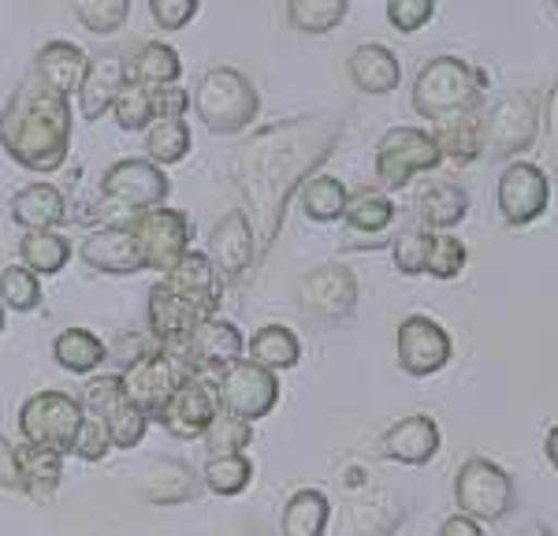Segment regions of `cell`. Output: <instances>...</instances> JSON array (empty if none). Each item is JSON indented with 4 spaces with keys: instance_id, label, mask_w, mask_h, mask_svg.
<instances>
[{
    "instance_id": "39",
    "label": "cell",
    "mask_w": 558,
    "mask_h": 536,
    "mask_svg": "<svg viewBox=\"0 0 558 536\" xmlns=\"http://www.w3.org/2000/svg\"><path fill=\"white\" fill-rule=\"evenodd\" d=\"M194 134L186 120H157L146 127V160H153L157 168H172L183 165L191 157Z\"/></svg>"
},
{
    "instance_id": "7",
    "label": "cell",
    "mask_w": 558,
    "mask_h": 536,
    "mask_svg": "<svg viewBox=\"0 0 558 536\" xmlns=\"http://www.w3.org/2000/svg\"><path fill=\"white\" fill-rule=\"evenodd\" d=\"M168 194H172V179H168L165 168H157L146 157L116 160L112 168H105L101 186H97L101 212H128V220L165 205Z\"/></svg>"
},
{
    "instance_id": "55",
    "label": "cell",
    "mask_w": 558,
    "mask_h": 536,
    "mask_svg": "<svg viewBox=\"0 0 558 536\" xmlns=\"http://www.w3.org/2000/svg\"><path fill=\"white\" fill-rule=\"evenodd\" d=\"M0 488L20 491V470H15V447L0 436Z\"/></svg>"
},
{
    "instance_id": "26",
    "label": "cell",
    "mask_w": 558,
    "mask_h": 536,
    "mask_svg": "<svg viewBox=\"0 0 558 536\" xmlns=\"http://www.w3.org/2000/svg\"><path fill=\"white\" fill-rule=\"evenodd\" d=\"M347 71H350V83L354 89H362L368 97H387L395 94L402 83V64L387 45L380 41H365L350 52L347 60Z\"/></svg>"
},
{
    "instance_id": "18",
    "label": "cell",
    "mask_w": 558,
    "mask_h": 536,
    "mask_svg": "<svg viewBox=\"0 0 558 536\" xmlns=\"http://www.w3.org/2000/svg\"><path fill=\"white\" fill-rule=\"evenodd\" d=\"M220 317V313L205 309L202 302L186 299L175 288H168L165 280H157L149 288V302H146V325H149V339L157 346H168V351H179L186 343V336L194 332L202 320Z\"/></svg>"
},
{
    "instance_id": "42",
    "label": "cell",
    "mask_w": 558,
    "mask_h": 536,
    "mask_svg": "<svg viewBox=\"0 0 558 536\" xmlns=\"http://www.w3.org/2000/svg\"><path fill=\"white\" fill-rule=\"evenodd\" d=\"M481 109L462 115V120H451V123H439L436 131V146L444 160H451V165H473V160H481Z\"/></svg>"
},
{
    "instance_id": "35",
    "label": "cell",
    "mask_w": 558,
    "mask_h": 536,
    "mask_svg": "<svg viewBox=\"0 0 558 536\" xmlns=\"http://www.w3.org/2000/svg\"><path fill=\"white\" fill-rule=\"evenodd\" d=\"M15 470H20V491H26L31 499H49L64 480V459L38 451L31 443L15 447Z\"/></svg>"
},
{
    "instance_id": "11",
    "label": "cell",
    "mask_w": 558,
    "mask_h": 536,
    "mask_svg": "<svg viewBox=\"0 0 558 536\" xmlns=\"http://www.w3.org/2000/svg\"><path fill=\"white\" fill-rule=\"evenodd\" d=\"M183 380H191V369H186L183 354L168 351V346H153L149 354L123 365V373H120L123 395H128L149 422L157 417V410L175 395V388Z\"/></svg>"
},
{
    "instance_id": "21",
    "label": "cell",
    "mask_w": 558,
    "mask_h": 536,
    "mask_svg": "<svg viewBox=\"0 0 558 536\" xmlns=\"http://www.w3.org/2000/svg\"><path fill=\"white\" fill-rule=\"evenodd\" d=\"M78 257H83L86 268L105 276H138L146 272L138 257V246H134L128 223H101L83 239L78 246Z\"/></svg>"
},
{
    "instance_id": "56",
    "label": "cell",
    "mask_w": 558,
    "mask_h": 536,
    "mask_svg": "<svg viewBox=\"0 0 558 536\" xmlns=\"http://www.w3.org/2000/svg\"><path fill=\"white\" fill-rule=\"evenodd\" d=\"M544 454H547V462L558 470V425L547 428V436H544Z\"/></svg>"
},
{
    "instance_id": "28",
    "label": "cell",
    "mask_w": 558,
    "mask_h": 536,
    "mask_svg": "<svg viewBox=\"0 0 558 536\" xmlns=\"http://www.w3.org/2000/svg\"><path fill=\"white\" fill-rule=\"evenodd\" d=\"M395 212H399V209H395V202L387 198L384 191H376V186H362V191L350 194L347 212H343L347 239H365L368 246H376V243H380V235L391 231Z\"/></svg>"
},
{
    "instance_id": "43",
    "label": "cell",
    "mask_w": 558,
    "mask_h": 536,
    "mask_svg": "<svg viewBox=\"0 0 558 536\" xmlns=\"http://www.w3.org/2000/svg\"><path fill=\"white\" fill-rule=\"evenodd\" d=\"M71 12L83 23V31L97 38H112L131 20V0H71Z\"/></svg>"
},
{
    "instance_id": "9",
    "label": "cell",
    "mask_w": 558,
    "mask_h": 536,
    "mask_svg": "<svg viewBox=\"0 0 558 536\" xmlns=\"http://www.w3.org/2000/svg\"><path fill=\"white\" fill-rule=\"evenodd\" d=\"M123 223H128L134 246H138L142 268H149L157 276H168L194 249V220L179 209H168V205L146 209Z\"/></svg>"
},
{
    "instance_id": "52",
    "label": "cell",
    "mask_w": 558,
    "mask_h": 536,
    "mask_svg": "<svg viewBox=\"0 0 558 536\" xmlns=\"http://www.w3.org/2000/svg\"><path fill=\"white\" fill-rule=\"evenodd\" d=\"M153 109H157V120H186V109H191V94L183 86H160L153 89Z\"/></svg>"
},
{
    "instance_id": "59",
    "label": "cell",
    "mask_w": 558,
    "mask_h": 536,
    "mask_svg": "<svg viewBox=\"0 0 558 536\" xmlns=\"http://www.w3.org/2000/svg\"><path fill=\"white\" fill-rule=\"evenodd\" d=\"M551 4H555V8H558V0H551Z\"/></svg>"
},
{
    "instance_id": "20",
    "label": "cell",
    "mask_w": 558,
    "mask_h": 536,
    "mask_svg": "<svg viewBox=\"0 0 558 536\" xmlns=\"http://www.w3.org/2000/svg\"><path fill=\"white\" fill-rule=\"evenodd\" d=\"M205 257L213 261L216 276H220L223 283H239L242 276H246L250 268L260 261L254 223L246 220V212H242V209H228L220 220L213 223L209 249H205Z\"/></svg>"
},
{
    "instance_id": "29",
    "label": "cell",
    "mask_w": 558,
    "mask_h": 536,
    "mask_svg": "<svg viewBox=\"0 0 558 536\" xmlns=\"http://www.w3.org/2000/svg\"><path fill=\"white\" fill-rule=\"evenodd\" d=\"M202 491V477L183 459H157L142 480V499L153 507H179L191 503Z\"/></svg>"
},
{
    "instance_id": "40",
    "label": "cell",
    "mask_w": 558,
    "mask_h": 536,
    "mask_svg": "<svg viewBox=\"0 0 558 536\" xmlns=\"http://www.w3.org/2000/svg\"><path fill=\"white\" fill-rule=\"evenodd\" d=\"M202 485L213 496L235 499L254 485V459L250 454H209L202 470Z\"/></svg>"
},
{
    "instance_id": "47",
    "label": "cell",
    "mask_w": 558,
    "mask_h": 536,
    "mask_svg": "<svg viewBox=\"0 0 558 536\" xmlns=\"http://www.w3.org/2000/svg\"><path fill=\"white\" fill-rule=\"evenodd\" d=\"M112 120L120 131H146L149 123H157V109H153V89L138 86L128 78V86L120 89V97L112 101Z\"/></svg>"
},
{
    "instance_id": "15",
    "label": "cell",
    "mask_w": 558,
    "mask_h": 536,
    "mask_svg": "<svg viewBox=\"0 0 558 536\" xmlns=\"http://www.w3.org/2000/svg\"><path fill=\"white\" fill-rule=\"evenodd\" d=\"M395 357H399V369L407 377H436L451 365L454 339L439 320L413 313L395 328Z\"/></svg>"
},
{
    "instance_id": "53",
    "label": "cell",
    "mask_w": 558,
    "mask_h": 536,
    "mask_svg": "<svg viewBox=\"0 0 558 536\" xmlns=\"http://www.w3.org/2000/svg\"><path fill=\"white\" fill-rule=\"evenodd\" d=\"M544 157L551 165V172H558V75L551 89H547V105H544Z\"/></svg>"
},
{
    "instance_id": "25",
    "label": "cell",
    "mask_w": 558,
    "mask_h": 536,
    "mask_svg": "<svg viewBox=\"0 0 558 536\" xmlns=\"http://www.w3.org/2000/svg\"><path fill=\"white\" fill-rule=\"evenodd\" d=\"M8 209H12V220L23 231H60L71 220L64 191L52 183H26L23 191L12 194Z\"/></svg>"
},
{
    "instance_id": "58",
    "label": "cell",
    "mask_w": 558,
    "mask_h": 536,
    "mask_svg": "<svg viewBox=\"0 0 558 536\" xmlns=\"http://www.w3.org/2000/svg\"><path fill=\"white\" fill-rule=\"evenodd\" d=\"M0 332H4V306H0Z\"/></svg>"
},
{
    "instance_id": "16",
    "label": "cell",
    "mask_w": 558,
    "mask_h": 536,
    "mask_svg": "<svg viewBox=\"0 0 558 536\" xmlns=\"http://www.w3.org/2000/svg\"><path fill=\"white\" fill-rule=\"evenodd\" d=\"M216 395H220L223 410H231L235 417L254 425L279 406V377L242 357V362L216 377Z\"/></svg>"
},
{
    "instance_id": "8",
    "label": "cell",
    "mask_w": 558,
    "mask_h": 536,
    "mask_svg": "<svg viewBox=\"0 0 558 536\" xmlns=\"http://www.w3.org/2000/svg\"><path fill=\"white\" fill-rule=\"evenodd\" d=\"M454 507L458 514H470L481 525L502 522L518 507V485L499 462L470 454L454 477Z\"/></svg>"
},
{
    "instance_id": "51",
    "label": "cell",
    "mask_w": 558,
    "mask_h": 536,
    "mask_svg": "<svg viewBox=\"0 0 558 536\" xmlns=\"http://www.w3.org/2000/svg\"><path fill=\"white\" fill-rule=\"evenodd\" d=\"M108 451H112V443H108V436H105V425L97 422V417L86 414L83 428H78L75 451H71V454H78L83 462H101Z\"/></svg>"
},
{
    "instance_id": "13",
    "label": "cell",
    "mask_w": 558,
    "mask_h": 536,
    "mask_svg": "<svg viewBox=\"0 0 558 536\" xmlns=\"http://www.w3.org/2000/svg\"><path fill=\"white\" fill-rule=\"evenodd\" d=\"M83 410L105 425V436H108V443H112V451H134L149 433V417L123 395L120 377L86 380Z\"/></svg>"
},
{
    "instance_id": "31",
    "label": "cell",
    "mask_w": 558,
    "mask_h": 536,
    "mask_svg": "<svg viewBox=\"0 0 558 536\" xmlns=\"http://www.w3.org/2000/svg\"><path fill=\"white\" fill-rule=\"evenodd\" d=\"M417 223L428 231H454L458 223L470 217V194L462 191L458 183H428L425 191L417 194Z\"/></svg>"
},
{
    "instance_id": "23",
    "label": "cell",
    "mask_w": 558,
    "mask_h": 536,
    "mask_svg": "<svg viewBox=\"0 0 558 536\" xmlns=\"http://www.w3.org/2000/svg\"><path fill=\"white\" fill-rule=\"evenodd\" d=\"M128 60L120 52H101V57H89L86 75L78 83V115L83 120H101L112 109V101L120 97V89L128 86Z\"/></svg>"
},
{
    "instance_id": "57",
    "label": "cell",
    "mask_w": 558,
    "mask_h": 536,
    "mask_svg": "<svg viewBox=\"0 0 558 536\" xmlns=\"http://www.w3.org/2000/svg\"><path fill=\"white\" fill-rule=\"evenodd\" d=\"M514 536H555V529L547 522H525L521 529H514Z\"/></svg>"
},
{
    "instance_id": "46",
    "label": "cell",
    "mask_w": 558,
    "mask_h": 536,
    "mask_svg": "<svg viewBox=\"0 0 558 536\" xmlns=\"http://www.w3.org/2000/svg\"><path fill=\"white\" fill-rule=\"evenodd\" d=\"M41 276H34L26 265H8L0 272V306L12 313H34L41 306Z\"/></svg>"
},
{
    "instance_id": "22",
    "label": "cell",
    "mask_w": 558,
    "mask_h": 536,
    "mask_svg": "<svg viewBox=\"0 0 558 536\" xmlns=\"http://www.w3.org/2000/svg\"><path fill=\"white\" fill-rule=\"evenodd\" d=\"M439 443H444V436H439L436 417L410 414L380 436V454L399 466H428L439 454Z\"/></svg>"
},
{
    "instance_id": "24",
    "label": "cell",
    "mask_w": 558,
    "mask_h": 536,
    "mask_svg": "<svg viewBox=\"0 0 558 536\" xmlns=\"http://www.w3.org/2000/svg\"><path fill=\"white\" fill-rule=\"evenodd\" d=\"M407 503H402V496H395V491H368V496L354 499V503L347 507L343 514V525H339V536H391L399 529L402 522H407Z\"/></svg>"
},
{
    "instance_id": "45",
    "label": "cell",
    "mask_w": 558,
    "mask_h": 536,
    "mask_svg": "<svg viewBox=\"0 0 558 536\" xmlns=\"http://www.w3.org/2000/svg\"><path fill=\"white\" fill-rule=\"evenodd\" d=\"M202 443L209 447V454H246V447L254 443V425L220 406L209 428H205Z\"/></svg>"
},
{
    "instance_id": "33",
    "label": "cell",
    "mask_w": 558,
    "mask_h": 536,
    "mask_svg": "<svg viewBox=\"0 0 558 536\" xmlns=\"http://www.w3.org/2000/svg\"><path fill=\"white\" fill-rule=\"evenodd\" d=\"M246 362L260 365L268 373H283V369H294L302 362V339L294 336V328L287 325H260L246 343Z\"/></svg>"
},
{
    "instance_id": "34",
    "label": "cell",
    "mask_w": 558,
    "mask_h": 536,
    "mask_svg": "<svg viewBox=\"0 0 558 536\" xmlns=\"http://www.w3.org/2000/svg\"><path fill=\"white\" fill-rule=\"evenodd\" d=\"M331 522V499L320 488H299L283 503L279 533L283 536H324Z\"/></svg>"
},
{
    "instance_id": "44",
    "label": "cell",
    "mask_w": 558,
    "mask_h": 536,
    "mask_svg": "<svg viewBox=\"0 0 558 536\" xmlns=\"http://www.w3.org/2000/svg\"><path fill=\"white\" fill-rule=\"evenodd\" d=\"M432 235H436V231L421 228V223H407L402 231H395V239L387 243V249H391V261L402 276H425Z\"/></svg>"
},
{
    "instance_id": "2",
    "label": "cell",
    "mask_w": 558,
    "mask_h": 536,
    "mask_svg": "<svg viewBox=\"0 0 558 536\" xmlns=\"http://www.w3.org/2000/svg\"><path fill=\"white\" fill-rule=\"evenodd\" d=\"M71 138H75L71 97L45 86L31 71L0 109V149L26 172L52 175L68 165Z\"/></svg>"
},
{
    "instance_id": "12",
    "label": "cell",
    "mask_w": 558,
    "mask_h": 536,
    "mask_svg": "<svg viewBox=\"0 0 558 536\" xmlns=\"http://www.w3.org/2000/svg\"><path fill=\"white\" fill-rule=\"evenodd\" d=\"M294 299H299V313L305 320H313V325H339V320H347L357 309L362 288H357V276L347 265L328 261L302 276Z\"/></svg>"
},
{
    "instance_id": "14",
    "label": "cell",
    "mask_w": 558,
    "mask_h": 536,
    "mask_svg": "<svg viewBox=\"0 0 558 536\" xmlns=\"http://www.w3.org/2000/svg\"><path fill=\"white\" fill-rule=\"evenodd\" d=\"M495 205L510 228H529L551 205V179L533 160H510L495 183Z\"/></svg>"
},
{
    "instance_id": "4",
    "label": "cell",
    "mask_w": 558,
    "mask_h": 536,
    "mask_svg": "<svg viewBox=\"0 0 558 536\" xmlns=\"http://www.w3.org/2000/svg\"><path fill=\"white\" fill-rule=\"evenodd\" d=\"M191 109L197 112V120H202V127L209 134L231 138V134L254 127V120L260 112V94H257V86L250 83L246 71L220 64V68L205 71L202 83L194 86Z\"/></svg>"
},
{
    "instance_id": "49",
    "label": "cell",
    "mask_w": 558,
    "mask_h": 536,
    "mask_svg": "<svg viewBox=\"0 0 558 536\" xmlns=\"http://www.w3.org/2000/svg\"><path fill=\"white\" fill-rule=\"evenodd\" d=\"M436 20V0H387V23L399 34H417Z\"/></svg>"
},
{
    "instance_id": "6",
    "label": "cell",
    "mask_w": 558,
    "mask_h": 536,
    "mask_svg": "<svg viewBox=\"0 0 558 536\" xmlns=\"http://www.w3.org/2000/svg\"><path fill=\"white\" fill-rule=\"evenodd\" d=\"M83 422H86L83 399L68 395V391H34L20 406L23 443L57 454V459H68V454L75 451Z\"/></svg>"
},
{
    "instance_id": "41",
    "label": "cell",
    "mask_w": 558,
    "mask_h": 536,
    "mask_svg": "<svg viewBox=\"0 0 558 536\" xmlns=\"http://www.w3.org/2000/svg\"><path fill=\"white\" fill-rule=\"evenodd\" d=\"M350 0H287V23L291 31L305 34V38H320L331 34L347 20Z\"/></svg>"
},
{
    "instance_id": "27",
    "label": "cell",
    "mask_w": 558,
    "mask_h": 536,
    "mask_svg": "<svg viewBox=\"0 0 558 536\" xmlns=\"http://www.w3.org/2000/svg\"><path fill=\"white\" fill-rule=\"evenodd\" d=\"M86 64L89 57L78 49L75 41H45L38 52H34V75L41 78L45 86H52L57 94L64 97H75L78 94V83L86 75Z\"/></svg>"
},
{
    "instance_id": "17",
    "label": "cell",
    "mask_w": 558,
    "mask_h": 536,
    "mask_svg": "<svg viewBox=\"0 0 558 536\" xmlns=\"http://www.w3.org/2000/svg\"><path fill=\"white\" fill-rule=\"evenodd\" d=\"M179 354H183L191 377H220L223 369H231V365L246 357V339L228 317H209L186 336Z\"/></svg>"
},
{
    "instance_id": "10",
    "label": "cell",
    "mask_w": 558,
    "mask_h": 536,
    "mask_svg": "<svg viewBox=\"0 0 558 536\" xmlns=\"http://www.w3.org/2000/svg\"><path fill=\"white\" fill-rule=\"evenodd\" d=\"M444 165V154L436 146V134L425 127H391L380 134L373 154V172L387 191H402L413 183V175L436 172Z\"/></svg>"
},
{
    "instance_id": "1",
    "label": "cell",
    "mask_w": 558,
    "mask_h": 536,
    "mask_svg": "<svg viewBox=\"0 0 558 536\" xmlns=\"http://www.w3.org/2000/svg\"><path fill=\"white\" fill-rule=\"evenodd\" d=\"M339 138H343L339 115H287L268 127H257L231 154V175L246 198V220L254 223L260 261L279 239L287 205L302 191L305 179L317 175V168L331 157Z\"/></svg>"
},
{
    "instance_id": "19",
    "label": "cell",
    "mask_w": 558,
    "mask_h": 536,
    "mask_svg": "<svg viewBox=\"0 0 558 536\" xmlns=\"http://www.w3.org/2000/svg\"><path fill=\"white\" fill-rule=\"evenodd\" d=\"M220 410V395H216V377H191L175 388V395L157 410V422L172 440H202L205 428Z\"/></svg>"
},
{
    "instance_id": "48",
    "label": "cell",
    "mask_w": 558,
    "mask_h": 536,
    "mask_svg": "<svg viewBox=\"0 0 558 536\" xmlns=\"http://www.w3.org/2000/svg\"><path fill=\"white\" fill-rule=\"evenodd\" d=\"M465 261H470V249H465L462 239H454V231H436V235H432L425 276L444 280V283L458 280V276L465 272Z\"/></svg>"
},
{
    "instance_id": "36",
    "label": "cell",
    "mask_w": 558,
    "mask_h": 536,
    "mask_svg": "<svg viewBox=\"0 0 558 536\" xmlns=\"http://www.w3.org/2000/svg\"><path fill=\"white\" fill-rule=\"evenodd\" d=\"M131 83L160 89V86H175L183 78V60L168 41H146L128 64Z\"/></svg>"
},
{
    "instance_id": "5",
    "label": "cell",
    "mask_w": 558,
    "mask_h": 536,
    "mask_svg": "<svg viewBox=\"0 0 558 536\" xmlns=\"http://www.w3.org/2000/svg\"><path fill=\"white\" fill-rule=\"evenodd\" d=\"M481 157L518 160L539 138V101L533 89H502L481 105Z\"/></svg>"
},
{
    "instance_id": "50",
    "label": "cell",
    "mask_w": 558,
    "mask_h": 536,
    "mask_svg": "<svg viewBox=\"0 0 558 536\" xmlns=\"http://www.w3.org/2000/svg\"><path fill=\"white\" fill-rule=\"evenodd\" d=\"M197 8H202V0H149V15L157 31H186Z\"/></svg>"
},
{
    "instance_id": "38",
    "label": "cell",
    "mask_w": 558,
    "mask_h": 536,
    "mask_svg": "<svg viewBox=\"0 0 558 536\" xmlns=\"http://www.w3.org/2000/svg\"><path fill=\"white\" fill-rule=\"evenodd\" d=\"M71 261V243L60 231H26L20 239V265L34 276H57Z\"/></svg>"
},
{
    "instance_id": "32",
    "label": "cell",
    "mask_w": 558,
    "mask_h": 536,
    "mask_svg": "<svg viewBox=\"0 0 558 536\" xmlns=\"http://www.w3.org/2000/svg\"><path fill=\"white\" fill-rule=\"evenodd\" d=\"M52 362L75 377H94L108 362V343L89 328H64L52 339Z\"/></svg>"
},
{
    "instance_id": "37",
    "label": "cell",
    "mask_w": 558,
    "mask_h": 536,
    "mask_svg": "<svg viewBox=\"0 0 558 536\" xmlns=\"http://www.w3.org/2000/svg\"><path fill=\"white\" fill-rule=\"evenodd\" d=\"M347 202H350V191H347L343 179L324 175V172H320V175H313L310 183H302V191H299L302 212H305L310 220H317V223H336V220H343Z\"/></svg>"
},
{
    "instance_id": "54",
    "label": "cell",
    "mask_w": 558,
    "mask_h": 536,
    "mask_svg": "<svg viewBox=\"0 0 558 536\" xmlns=\"http://www.w3.org/2000/svg\"><path fill=\"white\" fill-rule=\"evenodd\" d=\"M436 536H484V525L470 514H451V517H444Z\"/></svg>"
},
{
    "instance_id": "3",
    "label": "cell",
    "mask_w": 558,
    "mask_h": 536,
    "mask_svg": "<svg viewBox=\"0 0 558 536\" xmlns=\"http://www.w3.org/2000/svg\"><path fill=\"white\" fill-rule=\"evenodd\" d=\"M484 94H488V71L444 52V57H432L417 71L410 101L421 120H432L439 127V123L462 120V115L481 109Z\"/></svg>"
},
{
    "instance_id": "30",
    "label": "cell",
    "mask_w": 558,
    "mask_h": 536,
    "mask_svg": "<svg viewBox=\"0 0 558 536\" xmlns=\"http://www.w3.org/2000/svg\"><path fill=\"white\" fill-rule=\"evenodd\" d=\"M160 280L168 283V288H175L179 294H186V299L202 302L205 309L220 313V302H223V280L216 276V268L209 257L202 254V249H191V254L179 261L172 272L160 276Z\"/></svg>"
}]
</instances>
